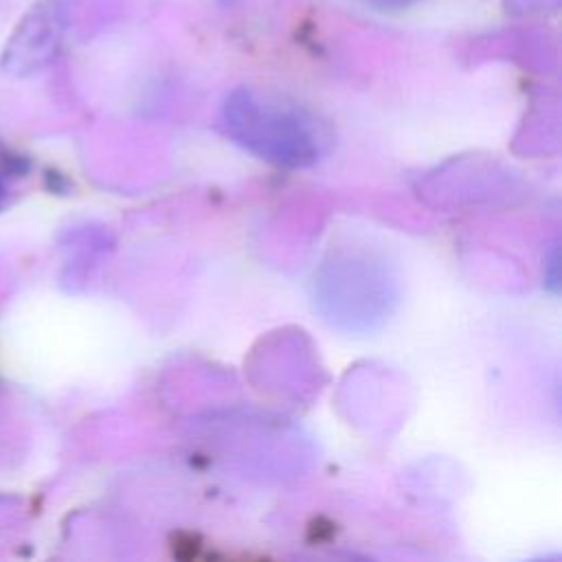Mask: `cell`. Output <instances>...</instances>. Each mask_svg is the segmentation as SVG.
I'll list each match as a JSON object with an SVG mask.
<instances>
[{
	"label": "cell",
	"mask_w": 562,
	"mask_h": 562,
	"mask_svg": "<svg viewBox=\"0 0 562 562\" xmlns=\"http://www.w3.org/2000/svg\"><path fill=\"white\" fill-rule=\"evenodd\" d=\"M29 176L31 160L0 138V213L18 200Z\"/></svg>",
	"instance_id": "6da1fadb"
},
{
	"label": "cell",
	"mask_w": 562,
	"mask_h": 562,
	"mask_svg": "<svg viewBox=\"0 0 562 562\" xmlns=\"http://www.w3.org/2000/svg\"><path fill=\"white\" fill-rule=\"evenodd\" d=\"M364 2H369L371 7H378V9L397 11V9H408V7L417 4L419 0H364Z\"/></svg>",
	"instance_id": "7a4b0ae2"
}]
</instances>
